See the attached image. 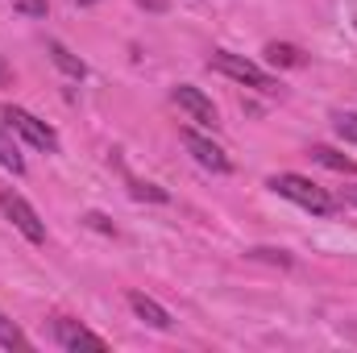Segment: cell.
<instances>
[{
	"instance_id": "obj_1",
	"label": "cell",
	"mask_w": 357,
	"mask_h": 353,
	"mask_svg": "<svg viewBox=\"0 0 357 353\" xmlns=\"http://www.w3.org/2000/svg\"><path fill=\"white\" fill-rule=\"evenodd\" d=\"M266 187H270V191H278L282 200L299 204V208H303V212H312V216H333V212H337V200H333L320 183H312V179H303V175L282 171V175H270Z\"/></svg>"
},
{
	"instance_id": "obj_2",
	"label": "cell",
	"mask_w": 357,
	"mask_h": 353,
	"mask_svg": "<svg viewBox=\"0 0 357 353\" xmlns=\"http://www.w3.org/2000/svg\"><path fill=\"white\" fill-rule=\"evenodd\" d=\"M208 67L220 71V75H229V80H237V84H245V88L266 91V96L278 91V80H274V75H266L262 67H254L250 59H241V54H233V50H216V54L208 59Z\"/></svg>"
},
{
	"instance_id": "obj_3",
	"label": "cell",
	"mask_w": 357,
	"mask_h": 353,
	"mask_svg": "<svg viewBox=\"0 0 357 353\" xmlns=\"http://www.w3.org/2000/svg\"><path fill=\"white\" fill-rule=\"evenodd\" d=\"M0 117H4V125H8L13 133H21L33 150L59 154V133H54L46 121H38L33 112H25V108H17V104H4V108H0Z\"/></svg>"
},
{
	"instance_id": "obj_4",
	"label": "cell",
	"mask_w": 357,
	"mask_h": 353,
	"mask_svg": "<svg viewBox=\"0 0 357 353\" xmlns=\"http://www.w3.org/2000/svg\"><path fill=\"white\" fill-rule=\"evenodd\" d=\"M0 216L25 237V241H33V246H42L46 241V225H42V216L17 195V191H8V187H0Z\"/></svg>"
},
{
	"instance_id": "obj_5",
	"label": "cell",
	"mask_w": 357,
	"mask_h": 353,
	"mask_svg": "<svg viewBox=\"0 0 357 353\" xmlns=\"http://www.w3.org/2000/svg\"><path fill=\"white\" fill-rule=\"evenodd\" d=\"M178 137H183V146L191 150V158H195V163H199L204 171H216V175H229V171H233L229 154H225V150H220L216 142H208L204 133H195V129H183Z\"/></svg>"
},
{
	"instance_id": "obj_6",
	"label": "cell",
	"mask_w": 357,
	"mask_h": 353,
	"mask_svg": "<svg viewBox=\"0 0 357 353\" xmlns=\"http://www.w3.org/2000/svg\"><path fill=\"white\" fill-rule=\"evenodd\" d=\"M171 100H175L178 108L191 117V121H199V125H208V129H216L220 125V112H216V104L204 96L199 88H191V84H178L175 91H171Z\"/></svg>"
},
{
	"instance_id": "obj_7",
	"label": "cell",
	"mask_w": 357,
	"mask_h": 353,
	"mask_svg": "<svg viewBox=\"0 0 357 353\" xmlns=\"http://www.w3.org/2000/svg\"><path fill=\"white\" fill-rule=\"evenodd\" d=\"M54 341H59L67 353H79V350L104 353V350H108V341H104V337L88 333V329H84V324H75V320H54Z\"/></svg>"
},
{
	"instance_id": "obj_8",
	"label": "cell",
	"mask_w": 357,
	"mask_h": 353,
	"mask_svg": "<svg viewBox=\"0 0 357 353\" xmlns=\"http://www.w3.org/2000/svg\"><path fill=\"white\" fill-rule=\"evenodd\" d=\"M129 308H133V312H137V316H142L150 329H162V333L171 329V312H167L162 303H154L150 295H142V291H129Z\"/></svg>"
},
{
	"instance_id": "obj_9",
	"label": "cell",
	"mask_w": 357,
	"mask_h": 353,
	"mask_svg": "<svg viewBox=\"0 0 357 353\" xmlns=\"http://www.w3.org/2000/svg\"><path fill=\"white\" fill-rule=\"evenodd\" d=\"M46 50H50V59H54V67H59L63 75H71V80H84V75H88V67H84L63 42H46Z\"/></svg>"
},
{
	"instance_id": "obj_10",
	"label": "cell",
	"mask_w": 357,
	"mask_h": 353,
	"mask_svg": "<svg viewBox=\"0 0 357 353\" xmlns=\"http://www.w3.org/2000/svg\"><path fill=\"white\" fill-rule=\"evenodd\" d=\"M312 158H316L320 167H328V171H341V175H357V163H354V158H345L341 150H333V146H312Z\"/></svg>"
},
{
	"instance_id": "obj_11",
	"label": "cell",
	"mask_w": 357,
	"mask_h": 353,
	"mask_svg": "<svg viewBox=\"0 0 357 353\" xmlns=\"http://www.w3.org/2000/svg\"><path fill=\"white\" fill-rule=\"evenodd\" d=\"M0 167L4 171H13V175H21L25 171V158L17 154V146H13V129L0 121Z\"/></svg>"
},
{
	"instance_id": "obj_12",
	"label": "cell",
	"mask_w": 357,
	"mask_h": 353,
	"mask_svg": "<svg viewBox=\"0 0 357 353\" xmlns=\"http://www.w3.org/2000/svg\"><path fill=\"white\" fill-rule=\"evenodd\" d=\"M266 63H274V67H303V50L291 46V42H270Z\"/></svg>"
},
{
	"instance_id": "obj_13",
	"label": "cell",
	"mask_w": 357,
	"mask_h": 353,
	"mask_svg": "<svg viewBox=\"0 0 357 353\" xmlns=\"http://www.w3.org/2000/svg\"><path fill=\"white\" fill-rule=\"evenodd\" d=\"M0 345H4V350H29V341H25V333H21V329H17V324H13V320H8V316H4V312H0Z\"/></svg>"
},
{
	"instance_id": "obj_14",
	"label": "cell",
	"mask_w": 357,
	"mask_h": 353,
	"mask_svg": "<svg viewBox=\"0 0 357 353\" xmlns=\"http://www.w3.org/2000/svg\"><path fill=\"white\" fill-rule=\"evenodd\" d=\"M333 129L341 142H357V112H337L333 117Z\"/></svg>"
},
{
	"instance_id": "obj_15",
	"label": "cell",
	"mask_w": 357,
	"mask_h": 353,
	"mask_svg": "<svg viewBox=\"0 0 357 353\" xmlns=\"http://www.w3.org/2000/svg\"><path fill=\"white\" fill-rule=\"evenodd\" d=\"M129 191H133L137 200H154V204H167V200H171L162 187H154V183H137V179H129Z\"/></svg>"
},
{
	"instance_id": "obj_16",
	"label": "cell",
	"mask_w": 357,
	"mask_h": 353,
	"mask_svg": "<svg viewBox=\"0 0 357 353\" xmlns=\"http://www.w3.org/2000/svg\"><path fill=\"white\" fill-rule=\"evenodd\" d=\"M13 8L25 17H46V0H13Z\"/></svg>"
},
{
	"instance_id": "obj_17",
	"label": "cell",
	"mask_w": 357,
	"mask_h": 353,
	"mask_svg": "<svg viewBox=\"0 0 357 353\" xmlns=\"http://www.w3.org/2000/svg\"><path fill=\"white\" fill-rule=\"evenodd\" d=\"M254 258H266V262H278V266H291V258L282 250H254Z\"/></svg>"
},
{
	"instance_id": "obj_18",
	"label": "cell",
	"mask_w": 357,
	"mask_h": 353,
	"mask_svg": "<svg viewBox=\"0 0 357 353\" xmlns=\"http://www.w3.org/2000/svg\"><path fill=\"white\" fill-rule=\"evenodd\" d=\"M88 225H91V229H100V233H112V225H108L100 212H88Z\"/></svg>"
},
{
	"instance_id": "obj_19",
	"label": "cell",
	"mask_w": 357,
	"mask_h": 353,
	"mask_svg": "<svg viewBox=\"0 0 357 353\" xmlns=\"http://www.w3.org/2000/svg\"><path fill=\"white\" fill-rule=\"evenodd\" d=\"M142 8H150V13H167L171 8V0H137Z\"/></svg>"
},
{
	"instance_id": "obj_20",
	"label": "cell",
	"mask_w": 357,
	"mask_h": 353,
	"mask_svg": "<svg viewBox=\"0 0 357 353\" xmlns=\"http://www.w3.org/2000/svg\"><path fill=\"white\" fill-rule=\"evenodd\" d=\"M345 200H349V204L357 208V187H349V191H345Z\"/></svg>"
},
{
	"instance_id": "obj_21",
	"label": "cell",
	"mask_w": 357,
	"mask_h": 353,
	"mask_svg": "<svg viewBox=\"0 0 357 353\" xmlns=\"http://www.w3.org/2000/svg\"><path fill=\"white\" fill-rule=\"evenodd\" d=\"M4 84H8V67L0 63V88H4Z\"/></svg>"
},
{
	"instance_id": "obj_22",
	"label": "cell",
	"mask_w": 357,
	"mask_h": 353,
	"mask_svg": "<svg viewBox=\"0 0 357 353\" xmlns=\"http://www.w3.org/2000/svg\"><path fill=\"white\" fill-rule=\"evenodd\" d=\"M71 4H79V8H88V4H96V0H71Z\"/></svg>"
}]
</instances>
